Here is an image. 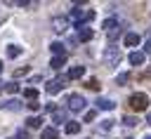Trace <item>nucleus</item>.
<instances>
[{
  "label": "nucleus",
  "mask_w": 151,
  "mask_h": 139,
  "mask_svg": "<svg viewBox=\"0 0 151 139\" xmlns=\"http://www.w3.org/2000/svg\"><path fill=\"white\" fill-rule=\"evenodd\" d=\"M146 106H149V97L144 92H137V94L130 97V108L132 111H146Z\"/></svg>",
  "instance_id": "nucleus-1"
},
{
  "label": "nucleus",
  "mask_w": 151,
  "mask_h": 139,
  "mask_svg": "<svg viewBox=\"0 0 151 139\" xmlns=\"http://www.w3.org/2000/svg\"><path fill=\"white\" fill-rule=\"evenodd\" d=\"M83 106H85V99H83L80 94H71V97H68V108H71V111H80Z\"/></svg>",
  "instance_id": "nucleus-2"
},
{
  "label": "nucleus",
  "mask_w": 151,
  "mask_h": 139,
  "mask_svg": "<svg viewBox=\"0 0 151 139\" xmlns=\"http://www.w3.org/2000/svg\"><path fill=\"white\" fill-rule=\"evenodd\" d=\"M104 59H106L109 64H118V61H120V52H118L116 47H111V49H106V54H104Z\"/></svg>",
  "instance_id": "nucleus-3"
},
{
  "label": "nucleus",
  "mask_w": 151,
  "mask_h": 139,
  "mask_svg": "<svg viewBox=\"0 0 151 139\" xmlns=\"http://www.w3.org/2000/svg\"><path fill=\"white\" fill-rule=\"evenodd\" d=\"M64 82H66V78H57V80H52V82L47 85V92H50V94H54V92H59V90L64 87Z\"/></svg>",
  "instance_id": "nucleus-4"
},
{
  "label": "nucleus",
  "mask_w": 151,
  "mask_h": 139,
  "mask_svg": "<svg viewBox=\"0 0 151 139\" xmlns=\"http://www.w3.org/2000/svg\"><path fill=\"white\" fill-rule=\"evenodd\" d=\"M130 64H134V66L144 64V54H142V52H132V54H130Z\"/></svg>",
  "instance_id": "nucleus-5"
},
{
  "label": "nucleus",
  "mask_w": 151,
  "mask_h": 139,
  "mask_svg": "<svg viewBox=\"0 0 151 139\" xmlns=\"http://www.w3.org/2000/svg\"><path fill=\"white\" fill-rule=\"evenodd\" d=\"M137 42H139V35H137V33H127V35H125V45L132 47V45H137Z\"/></svg>",
  "instance_id": "nucleus-6"
},
{
  "label": "nucleus",
  "mask_w": 151,
  "mask_h": 139,
  "mask_svg": "<svg viewBox=\"0 0 151 139\" xmlns=\"http://www.w3.org/2000/svg\"><path fill=\"white\" fill-rule=\"evenodd\" d=\"M97 106H99V108H104V111H111V108H113V101H111V99H99V101H97Z\"/></svg>",
  "instance_id": "nucleus-7"
},
{
  "label": "nucleus",
  "mask_w": 151,
  "mask_h": 139,
  "mask_svg": "<svg viewBox=\"0 0 151 139\" xmlns=\"http://www.w3.org/2000/svg\"><path fill=\"white\" fill-rule=\"evenodd\" d=\"M83 73H85V68H83V66H76V68L68 71V78H80Z\"/></svg>",
  "instance_id": "nucleus-8"
},
{
  "label": "nucleus",
  "mask_w": 151,
  "mask_h": 139,
  "mask_svg": "<svg viewBox=\"0 0 151 139\" xmlns=\"http://www.w3.org/2000/svg\"><path fill=\"white\" fill-rule=\"evenodd\" d=\"M42 139H57V130H54V127L42 130Z\"/></svg>",
  "instance_id": "nucleus-9"
},
{
  "label": "nucleus",
  "mask_w": 151,
  "mask_h": 139,
  "mask_svg": "<svg viewBox=\"0 0 151 139\" xmlns=\"http://www.w3.org/2000/svg\"><path fill=\"white\" fill-rule=\"evenodd\" d=\"M78 38H80V40H90V38H92V31H90V28H80Z\"/></svg>",
  "instance_id": "nucleus-10"
},
{
  "label": "nucleus",
  "mask_w": 151,
  "mask_h": 139,
  "mask_svg": "<svg viewBox=\"0 0 151 139\" xmlns=\"http://www.w3.org/2000/svg\"><path fill=\"white\" fill-rule=\"evenodd\" d=\"M66 28V19H54V31H64Z\"/></svg>",
  "instance_id": "nucleus-11"
},
{
  "label": "nucleus",
  "mask_w": 151,
  "mask_h": 139,
  "mask_svg": "<svg viewBox=\"0 0 151 139\" xmlns=\"http://www.w3.org/2000/svg\"><path fill=\"white\" fill-rule=\"evenodd\" d=\"M78 130H80V125H78V123H68V125H66V132H68V134H76Z\"/></svg>",
  "instance_id": "nucleus-12"
},
{
  "label": "nucleus",
  "mask_w": 151,
  "mask_h": 139,
  "mask_svg": "<svg viewBox=\"0 0 151 139\" xmlns=\"http://www.w3.org/2000/svg\"><path fill=\"white\" fill-rule=\"evenodd\" d=\"M85 87H90V90H99V80H97V78H90Z\"/></svg>",
  "instance_id": "nucleus-13"
},
{
  "label": "nucleus",
  "mask_w": 151,
  "mask_h": 139,
  "mask_svg": "<svg viewBox=\"0 0 151 139\" xmlns=\"http://www.w3.org/2000/svg\"><path fill=\"white\" fill-rule=\"evenodd\" d=\"M64 59H66V54H61V57H57V59L52 61V66H54V68H59V66L64 64Z\"/></svg>",
  "instance_id": "nucleus-14"
},
{
  "label": "nucleus",
  "mask_w": 151,
  "mask_h": 139,
  "mask_svg": "<svg viewBox=\"0 0 151 139\" xmlns=\"http://www.w3.org/2000/svg\"><path fill=\"white\" fill-rule=\"evenodd\" d=\"M40 123H42L40 118H31V120H28V127H40Z\"/></svg>",
  "instance_id": "nucleus-15"
},
{
  "label": "nucleus",
  "mask_w": 151,
  "mask_h": 139,
  "mask_svg": "<svg viewBox=\"0 0 151 139\" xmlns=\"http://www.w3.org/2000/svg\"><path fill=\"white\" fill-rule=\"evenodd\" d=\"M123 123H125V125H130V127H132V125H137V118H127V115H125V120H123Z\"/></svg>",
  "instance_id": "nucleus-16"
},
{
  "label": "nucleus",
  "mask_w": 151,
  "mask_h": 139,
  "mask_svg": "<svg viewBox=\"0 0 151 139\" xmlns=\"http://www.w3.org/2000/svg\"><path fill=\"white\" fill-rule=\"evenodd\" d=\"M123 82H127V73H120L118 75V85H123Z\"/></svg>",
  "instance_id": "nucleus-17"
},
{
  "label": "nucleus",
  "mask_w": 151,
  "mask_h": 139,
  "mask_svg": "<svg viewBox=\"0 0 151 139\" xmlns=\"http://www.w3.org/2000/svg\"><path fill=\"white\" fill-rule=\"evenodd\" d=\"M92 118H94V111H87V113H85V120H87V123H90V120H92Z\"/></svg>",
  "instance_id": "nucleus-18"
},
{
  "label": "nucleus",
  "mask_w": 151,
  "mask_h": 139,
  "mask_svg": "<svg viewBox=\"0 0 151 139\" xmlns=\"http://www.w3.org/2000/svg\"><path fill=\"white\" fill-rule=\"evenodd\" d=\"M144 49H146V52H151V40L146 42V47H144Z\"/></svg>",
  "instance_id": "nucleus-19"
},
{
  "label": "nucleus",
  "mask_w": 151,
  "mask_h": 139,
  "mask_svg": "<svg viewBox=\"0 0 151 139\" xmlns=\"http://www.w3.org/2000/svg\"><path fill=\"white\" fill-rule=\"evenodd\" d=\"M149 125H151V115H149Z\"/></svg>",
  "instance_id": "nucleus-20"
},
{
  "label": "nucleus",
  "mask_w": 151,
  "mask_h": 139,
  "mask_svg": "<svg viewBox=\"0 0 151 139\" xmlns=\"http://www.w3.org/2000/svg\"><path fill=\"white\" fill-rule=\"evenodd\" d=\"M146 139H151V137H146Z\"/></svg>",
  "instance_id": "nucleus-21"
}]
</instances>
